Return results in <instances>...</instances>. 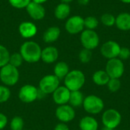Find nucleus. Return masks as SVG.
I'll use <instances>...</instances> for the list:
<instances>
[{"label": "nucleus", "instance_id": "obj_1", "mask_svg": "<svg viewBox=\"0 0 130 130\" xmlns=\"http://www.w3.org/2000/svg\"><path fill=\"white\" fill-rule=\"evenodd\" d=\"M41 47L34 41L24 42L20 49V53L24 60L29 63L38 62L41 58Z\"/></svg>", "mask_w": 130, "mask_h": 130}, {"label": "nucleus", "instance_id": "obj_2", "mask_svg": "<svg viewBox=\"0 0 130 130\" xmlns=\"http://www.w3.org/2000/svg\"><path fill=\"white\" fill-rule=\"evenodd\" d=\"M85 83V74L78 69L69 71L64 78L65 86L70 91H80Z\"/></svg>", "mask_w": 130, "mask_h": 130}, {"label": "nucleus", "instance_id": "obj_3", "mask_svg": "<svg viewBox=\"0 0 130 130\" xmlns=\"http://www.w3.org/2000/svg\"><path fill=\"white\" fill-rule=\"evenodd\" d=\"M19 72L18 68L7 64L0 69V80L5 86H13L18 82Z\"/></svg>", "mask_w": 130, "mask_h": 130}, {"label": "nucleus", "instance_id": "obj_4", "mask_svg": "<svg viewBox=\"0 0 130 130\" xmlns=\"http://www.w3.org/2000/svg\"><path fill=\"white\" fill-rule=\"evenodd\" d=\"M82 107L88 113L96 115L103 111L104 102L100 97L91 94L85 98Z\"/></svg>", "mask_w": 130, "mask_h": 130}, {"label": "nucleus", "instance_id": "obj_5", "mask_svg": "<svg viewBox=\"0 0 130 130\" xmlns=\"http://www.w3.org/2000/svg\"><path fill=\"white\" fill-rule=\"evenodd\" d=\"M105 71L110 78H120L125 72L124 63L119 58L108 59Z\"/></svg>", "mask_w": 130, "mask_h": 130}, {"label": "nucleus", "instance_id": "obj_6", "mask_svg": "<svg viewBox=\"0 0 130 130\" xmlns=\"http://www.w3.org/2000/svg\"><path fill=\"white\" fill-rule=\"evenodd\" d=\"M101 120L104 126L115 129L120 125L122 116L117 110L108 109L103 113Z\"/></svg>", "mask_w": 130, "mask_h": 130}, {"label": "nucleus", "instance_id": "obj_7", "mask_svg": "<svg viewBox=\"0 0 130 130\" xmlns=\"http://www.w3.org/2000/svg\"><path fill=\"white\" fill-rule=\"evenodd\" d=\"M80 40L83 47L89 50L96 49L100 43L99 36L94 30H84L81 34Z\"/></svg>", "mask_w": 130, "mask_h": 130}, {"label": "nucleus", "instance_id": "obj_8", "mask_svg": "<svg viewBox=\"0 0 130 130\" xmlns=\"http://www.w3.org/2000/svg\"><path fill=\"white\" fill-rule=\"evenodd\" d=\"M59 79L54 75H46L43 77L39 82L40 91L45 94H53L59 86Z\"/></svg>", "mask_w": 130, "mask_h": 130}, {"label": "nucleus", "instance_id": "obj_9", "mask_svg": "<svg viewBox=\"0 0 130 130\" xmlns=\"http://www.w3.org/2000/svg\"><path fill=\"white\" fill-rule=\"evenodd\" d=\"M39 95L38 89L32 85H25L22 86L18 93L19 99L24 103H32L35 101Z\"/></svg>", "mask_w": 130, "mask_h": 130}, {"label": "nucleus", "instance_id": "obj_10", "mask_svg": "<svg viewBox=\"0 0 130 130\" xmlns=\"http://www.w3.org/2000/svg\"><path fill=\"white\" fill-rule=\"evenodd\" d=\"M120 49L121 46L117 42L113 40H108L101 46V53L104 58L107 59L118 58Z\"/></svg>", "mask_w": 130, "mask_h": 130}, {"label": "nucleus", "instance_id": "obj_11", "mask_svg": "<svg viewBox=\"0 0 130 130\" xmlns=\"http://www.w3.org/2000/svg\"><path fill=\"white\" fill-rule=\"evenodd\" d=\"M65 28L70 34H77L84 30V18L79 15L70 17L66 22Z\"/></svg>", "mask_w": 130, "mask_h": 130}, {"label": "nucleus", "instance_id": "obj_12", "mask_svg": "<svg viewBox=\"0 0 130 130\" xmlns=\"http://www.w3.org/2000/svg\"><path fill=\"white\" fill-rule=\"evenodd\" d=\"M56 117L61 123H69L72 121L75 117L74 108L69 104L59 105L56 110Z\"/></svg>", "mask_w": 130, "mask_h": 130}, {"label": "nucleus", "instance_id": "obj_13", "mask_svg": "<svg viewBox=\"0 0 130 130\" xmlns=\"http://www.w3.org/2000/svg\"><path fill=\"white\" fill-rule=\"evenodd\" d=\"M71 91L64 85L59 86L53 93V100L58 105L67 104L69 101Z\"/></svg>", "mask_w": 130, "mask_h": 130}, {"label": "nucleus", "instance_id": "obj_14", "mask_svg": "<svg viewBox=\"0 0 130 130\" xmlns=\"http://www.w3.org/2000/svg\"><path fill=\"white\" fill-rule=\"evenodd\" d=\"M26 9L30 18H32L34 20L36 21L43 19L46 14L45 8L42 5V4L37 3L33 1H31L28 4V5L26 7Z\"/></svg>", "mask_w": 130, "mask_h": 130}, {"label": "nucleus", "instance_id": "obj_15", "mask_svg": "<svg viewBox=\"0 0 130 130\" xmlns=\"http://www.w3.org/2000/svg\"><path fill=\"white\" fill-rule=\"evenodd\" d=\"M20 34L24 38L33 37L37 32V26L30 21H24L18 27Z\"/></svg>", "mask_w": 130, "mask_h": 130}, {"label": "nucleus", "instance_id": "obj_16", "mask_svg": "<svg viewBox=\"0 0 130 130\" xmlns=\"http://www.w3.org/2000/svg\"><path fill=\"white\" fill-rule=\"evenodd\" d=\"M59 57V51L55 46H46L41 52V58L45 63L50 64L55 62Z\"/></svg>", "mask_w": 130, "mask_h": 130}, {"label": "nucleus", "instance_id": "obj_17", "mask_svg": "<svg viewBox=\"0 0 130 130\" xmlns=\"http://www.w3.org/2000/svg\"><path fill=\"white\" fill-rule=\"evenodd\" d=\"M115 25L117 27L122 31L130 30V14L123 12L119 14L116 17Z\"/></svg>", "mask_w": 130, "mask_h": 130}, {"label": "nucleus", "instance_id": "obj_18", "mask_svg": "<svg viewBox=\"0 0 130 130\" xmlns=\"http://www.w3.org/2000/svg\"><path fill=\"white\" fill-rule=\"evenodd\" d=\"M98 122L93 117L85 116L80 120L79 128L81 130H98Z\"/></svg>", "mask_w": 130, "mask_h": 130}, {"label": "nucleus", "instance_id": "obj_19", "mask_svg": "<svg viewBox=\"0 0 130 130\" xmlns=\"http://www.w3.org/2000/svg\"><path fill=\"white\" fill-rule=\"evenodd\" d=\"M61 34L60 29L58 27H50L46 30L43 34V40L46 43H51L58 40Z\"/></svg>", "mask_w": 130, "mask_h": 130}, {"label": "nucleus", "instance_id": "obj_20", "mask_svg": "<svg viewBox=\"0 0 130 130\" xmlns=\"http://www.w3.org/2000/svg\"><path fill=\"white\" fill-rule=\"evenodd\" d=\"M71 8L68 3L61 2L56 5L54 11V14L56 18L59 20H64L67 18L70 14Z\"/></svg>", "mask_w": 130, "mask_h": 130}, {"label": "nucleus", "instance_id": "obj_21", "mask_svg": "<svg viewBox=\"0 0 130 130\" xmlns=\"http://www.w3.org/2000/svg\"><path fill=\"white\" fill-rule=\"evenodd\" d=\"M110 78V76L107 75L105 70H98L95 72L92 75L93 82L98 86L107 85Z\"/></svg>", "mask_w": 130, "mask_h": 130}, {"label": "nucleus", "instance_id": "obj_22", "mask_svg": "<svg viewBox=\"0 0 130 130\" xmlns=\"http://www.w3.org/2000/svg\"><path fill=\"white\" fill-rule=\"evenodd\" d=\"M54 75H56L59 80L64 79L67 74L69 72V67L66 62H59L54 66Z\"/></svg>", "mask_w": 130, "mask_h": 130}, {"label": "nucleus", "instance_id": "obj_23", "mask_svg": "<svg viewBox=\"0 0 130 130\" xmlns=\"http://www.w3.org/2000/svg\"><path fill=\"white\" fill-rule=\"evenodd\" d=\"M85 97L83 95V93L81 91H71L70 97H69V105L74 107H79L82 106L84 102Z\"/></svg>", "mask_w": 130, "mask_h": 130}, {"label": "nucleus", "instance_id": "obj_24", "mask_svg": "<svg viewBox=\"0 0 130 130\" xmlns=\"http://www.w3.org/2000/svg\"><path fill=\"white\" fill-rule=\"evenodd\" d=\"M84 24L85 27L88 30H94L98 27L99 24V21L98 18L94 16H88L84 18Z\"/></svg>", "mask_w": 130, "mask_h": 130}, {"label": "nucleus", "instance_id": "obj_25", "mask_svg": "<svg viewBox=\"0 0 130 130\" xmlns=\"http://www.w3.org/2000/svg\"><path fill=\"white\" fill-rule=\"evenodd\" d=\"M23 61H24V59L20 53H14L11 55L10 54L8 64H10L16 68H18L22 65Z\"/></svg>", "mask_w": 130, "mask_h": 130}, {"label": "nucleus", "instance_id": "obj_26", "mask_svg": "<svg viewBox=\"0 0 130 130\" xmlns=\"http://www.w3.org/2000/svg\"><path fill=\"white\" fill-rule=\"evenodd\" d=\"M10 53L7 48L2 45H0V68L8 64Z\"/></svg>", "mask_w": 130, "mask_h": 130}, {"label": "nucleus", "instance_id": "obj_27", "mask_svg": "<svg viewBox=\"0 0 130 130\" xmlns=\"http://www.w3.org/2000/svg\"><path fill=\"white\" fill-rule=\"evenodd\" d=\"M24 122L22 117L19 116H16L12 118L10 123V129L11 130H22L24 129Z\"/></svg>", "mask_w": 130, "mask_h": 130}, {"label": "nucleus", "instance_id": "obj_28", "mask_svg": "<svg viewBox=\"0 0 130 130\" xmlns=\"http://www.w3.org/2000/svg\"><path fill=\"white\" fill-rule=\"evenodd\" d=\"M107 86L110 92H117L121 88V82L120 78H110L108 83L107 84Z\"/></svg>", "mask_w": 130, "mask_h": 130}, {"label": "nucleus", "instance_id": "obj_29", "mask_svg": "<svg viewBox=\"0 0 130 130\" xmlns=\"http://www.w3.org/2000/svg\"><path fill=\"white\" fill-rule=\"evenodd\" d=\"M101 21L106 27H112L115 24L116 17L110 13H105L101 16Z\"/></svg>", "mask_w": 130, "mask_h": 130}, {"label": "nucleus", "instance_id": "obj_30", "mask_svg": "<svg viewBox=\"0 0 130 130\" xmlns=\"http://www.w3.org/2000/svg\"><path fill=\"white\" fill-rule=\"evenodd\" d=\"M78 58L81 62L85 64V63H88L91 58H92V53L91 50H87V49H83L80 51L79 54H78Z\"/></svg>", "mask_w": 130, "mask_h": 130}, {"label": "nucleus", "instance_id": "obj_31", "mask_svg": "<svg viewBox=\"0 0 130 130\" xmlns=\"http://www.w3.org/2000/svg\"><path fill=\"white\" fill-rule=\"evenodd\" d=\"M11 96L10 89L5 85H0V103L6 102Z\"/></svg>", "mask_w": 130, "mask_h": 130}, {"label": "nucleus", "instance_id": "obj_32", "mask_svg": "<svg viewBox=\"0 0 130 130\" xmlns=\"http://www.w3.org/2000/svg\"><path fill=\"white\" fill-rule=\"evenodd\" d=\"M8 2L12 7L21 9L26 8L31 0H8Z\"/></svg>", "mask_w": 130, "mask_h": 130}, {"label": "nucleus", "instance_id": "obj_33", "mask_svg": "<svg viewBox=\"0 0 130 130\" xmlns=\"http://www.w3.org/2000/svg\"><path fill=\"white\" fill-rule=\"evenodd\" d=\"M130 57V50L128 47H121L118 58L120 59L123 60H126Z\"/></svg>", "mask_w": 130, "mask_h": 130}, {"label": "nucleus", "instance_id": "obj_34", "mask_svg": "<svg viewBox=\"0 0 130 130\" xmlns=\"http://www.w3.org/2000/svg\"><path fill=\"white\" fill-rule=\"evenodd\" d=\"M8 123V118L4 114L0 113V130L3 129Z\"/></svg>", "mask_w": 130, "mask_h": 130}, {"label": "nucleus", "instance_id": "obj_35", "mask_svg": "<svg viewBox=\"0 0 130 130\" xmlns=\"http://www.w3.org/2000/svg\"><path fill=\"white\" fill-rule=\"evenodd\" d=\"M54 130H69V128L65 123H59L55 126Z\"/></svg>", "mask_w": 130, "mask_h": 130}, {"label": "nucleus", "instance_id": "obj_36", "mask_svg": "<svg viewBox=\"0 0 130 130\" xmlns=\"http://www.w3.org/2000/svg\"><path fill=\"white\" fill-rule=\"evenodd\" d=\"M78 2L81 5H86L88 4L89 0H78Z\"/></svg>", "mask_w": 130, "mask_h": 130}, {"label": "nucleus", "instance_id": "obj_37", "mask_svg": "<svg viewBox=\"0 0 130 130\" xmlns=\"http://www.w3.org/2000/svg\"><path fill=\"white\" fill-rule=\"evenodd\" d=\"M31 1H33L34 2H37V3H39V4H43V3L46 2V1H48V0H31Z\"/></svg>", "mask_w": 130, "mask_h": 130}, {"label": "nucleus", "instance_id": "obj_38", "mask_svg": "<svg viewBox=\"0 0 130 130\" xmlns=\"http://www.w3.org/2000/svg\"><path fill=\"white\" fill-rule=\"evenodd\" d=\"M120 1L126 4H130V0H120Z\"/></svg>", "mask_w": 130, "mask_h": 130}, {"label": "nucleus", "instance_id": "obj_39", "mask_svg": "<svg viewBox=\"0 0 130 130\" xmlns=\"http://www.w3.org/2000/svg\"><path fill=\"white\" fill-rule=\"evenodd\" d=\"M62 1V2H64V3H69V2H72L73 0H61Z\"/></svg>", "mask_w": 130, "mask_h": 130}, {"label": "nucleus", "instance_id": "obj_40", "mask_svg": "<svg viewBox=\"0 0 130 130\" xmlns=\"http://www.w3.org/2000/svg\"><path fill=\"white\" fill-rule=\"evenodd\" d=\"M101 130H114L113 129H110V128H107V127H105V126H104L103 128H102V129Z\"/></svg>", "mask_w": 130, "mask_h": 130}, {"label": "nucleus", "instance_id": "obj_41", "mask_svg": "<svg viewBox=\"0 0 130 130\" xmlns=\"http://www.w3.org/2000/svg\"><path fill=\"white\" fill-rule=\"evenodd\" d=\"M22 130H25V129H22Z\"/></svg>", "mask_w": 130, "mask_h": 130}]
</instances>
